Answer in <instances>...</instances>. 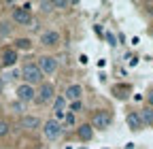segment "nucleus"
I'll use <instances>...</instances> for the list:
<instances>
[{
  "label": "nucleus",
  "instance_id": "7ed1b4c3",
  "mask_svg": "<svg viewBox=\"0 0 153 149\" xmlns=\"http://www.w3.org/2000/svg\"><path fill=\"white\" fill-rule=\"evenodd\" d=\"M43 136L49 141V143H55V141H60L62 139V134H64V126L57 121V119H47L45 124H43Z\"/></svg>",
  "mask_w": 153,
  "mask_h": 149
},
{
  "label": "nucleus",
  "instance_id": "0eeeda50",
  "mask_svg": "<svg viewBox=\"0 0 153 149\" xmlns=\"http://www.w3.org/2000/svg\"><path fill=\"white\" fill-rule=\"evenodd\" d=\"M36 64H38V68H41V72L45 74V77H51V74H55L57 68H60V62H57L55 55H41Z\"/></svg>",
  "mask_w": 153,
  "mask_h": 149
},
{
  "label": "nucleus",
  "instance_id": "a211bd4d",
  "mask_svg": "<svg viewBox=\"0 0 153 149\" xmlns=\"http://www.w3.org/2000/svg\"><path fill=\"white\" fill-rule=\"evenodd\" d=\"M66 98L64 96H55L53 98V111H55V113H64V111H66Z\"/></svg>",
  "mask_w": 153,
  "mask_h": 149
},
{
  "label": "nucleus",
  "instance_id": "f03ea898",
  "mask_svg": "<svg viewBox=\"0 0 153 149\" xmlns=\"http://www.w3.org/2000/svg\"><path fill=\"white\" fill-rule=\"evenodd\" d=\"M11 22H13V26H24V28H30V26L34 24L32 13H30V4L15 7V9L11 11Z\"/></svg>",
  "mask_w": 153,
  "mask_h": 149
},
{
  "label": "nucleus",
  "instance_id": "6ab92c4d",
  "mask_svg": "<svg viewBox=\"0 0 153 149\" xmlns=\"http://www.w3.org/2000/svg\"><path fill=\"white\" fill-rule=\"evenodd\" d=\"M68 111L74 115V113H81L83 111V100H74V102H68Z\"/></svg>",
  "mask_w": 153,
  "mask_h": 149
},
{
  "label": "nucleus",
  "instance_id": "1a4fd4ad",
  "mask_svg": "<svg viewBox=\"0 0 153 149\" xmlns=\"http://www.w3.org/2000/svg\"><path fill=\"white\" fill-rule=\"evenodd\" d=\"M60 41H62V36H60V32L57 30H45L43 34H41V39H38V43H41L43 47H57L60 45Z\"/></svg>",
  "mask_w": 153,
  "mask_h": 149
},
{
  "label": "nucleus",
  "instance_id": "b1692460",
  "mask_svg": "<svg viewBox=\"0 0 153 149\" xmlns=\"http://www.w3.org/2000/svg\"><path fill=\"white\" fill-rule=\"evenodd\" d=\"M9 107H11L13 113H24V104H22V102H17V100H15V102H11Z\"/></svg>",
  "mask_w": 153,
  "mask_h": 149
},
{
  "label": "nucleus",
  "instance_id": "5701e85b",
  "mask_svg": "<svg viewBox=\"0 0 153 149\" xmlns=\"http://www.w3.org/2000/svg\"><path fill=\"white\" fill-rule=\"evenodd\" d=\"M64 119H66L64 128H72V126H74V115L70 113V111H66V115H64Z\"/></svg>",
  "mask_w": 153,
  "mask_h": 149
},
{
  "label": "nucleus",
  "instance_id": "20e7f679",
  "mask_svg": "<svg viewBox=\"0 0 153 149\" xmlns=\"http://www.w3.org/2000/svg\"><path fill=\"white\" fill-rule=\"evenodd\" d=\"M55 98V85L51 81H43L41 85L36 87V100L38 104H47V102H53Z\"/></svg>",
  "mask_w": 153,
  "mask_h": 149
},
{
  "label": "nucleus",
  "instance_id": "ddd939ff",
  "mask_svg": "<svg viewBox=\"0 0 153 149\" xmlns=\"http://www.w3.org/2000/svg\"><path fill=\"white\" fill-rule=\"evenodd\" d=\"M76 136H79L81 141H91L94 139V128H91V124H81L79 128H76Z\"/></svg>",
  "mask_w": 153,
  "mask_h": 149
},
{
  "label": "nucleus",
  "instance_id": "9d476101",
  "mask_svg": "<svg viewBox=\"0 0 153 149\" xmlns=\"http://www.w3.org/2000/svg\"><path fill=\"white\" fill-rule=\"evenodd\" d=\"M19 60V53L13 49V47H7L2 49V53H0V66L2 68H13Z\"/></svg>",
  "mask_w": 153,
  "mask_h": 149
},
{
  "label": "nucleus",
  "instance_id": "f257e3e1",
  "mask_svg": "<svg viewBox=\"0 0 153 149\" xmlns=\"http://www.w3.org/2000/svg\"><path fill=\"white\" fill-rule=\"evenodd\" d=\"M45 81V74L41 72V68H38L36 62H26L22 66V83H28L32 87H38Z\"/></svg>",
  "mask_w": 153,
  "mask_h": 149
},
{
  "label": "nucleus",
  "instance_id": "393cba45",
  "mask_svg": "<svg viewBox=\"0 0 153 149\" xmlns=\"http://www.w3.org/2000/svg\"><path fill=\"white\" fill-rule=\"evenodd\" d=\"M147 107H151V109H153V89H149V92H147Z\"/></svg>",
  "mask_w": 153,
  "mask_h": 149
},
{
  "label": "nucleus",
  "instance_id": "423d86ee",
  "mask_svg": "<svg viewBox=\"0 0 153 149\" xmlns=\"http://www.w3.org/2000/svg\"><path fill=\"white\" fill-rule=\"evenodd\" d=\"M15 100L22 102V104H30L36 100V87L28 85V83H19L15 87Z\"/></svg>",
  "mask_w": 153,
  "mask_h": 149
},
{
  "label": "nucleus",
  "instance_id": "6e6552de",
  "mask_svg": "<svg viewBox=\"0 0 153 149\" xmlns=\"http://www.w3.org/2000/svg\"><path fill=\"white\" fill-rule=\"evenodd\" d=\"M19 126H22L26 132H36V130L43 128V121H41V117H38V115H22Z\"/></svg>",
  "mask_w": 153,
  "mask_h": 149
},
{
  "label": "nucleus",
  "instance_id": "2eb2a0df",
  "mask_svg": "<svg viewBox=\"0 0 153 149\" xmlns=\"http://www.w3.org/2000/svg\"><path fill=\"white\" fill-rule=\"evenodd\" d=\"M138 115H140V119H143L145 126H153V109H151V107L145 104V107L138 111Z\"/></svg>",
  "mask_w": 153,
  "mask_h": 149
},
{
  "label": "nucleus",
  "instance_id": "aec40b11",
  "mask_svg": "<svg viewBox=\"0 0 153 149\" xmlns=\"http://www.w3.org/2000/svg\"><path fill=\"white\" fill-rule=\"evenodd\" d=\"M9 132H11V124L7 119H0V139H4Z\"/></svg>",
  "mask_w": 153,
  "mask_h": 149
},
{
  "label": "nucleus",
  "instance_id": "a878e982",
  "mask_svg": "<svg viewBox=\"0 0 153 149\" xmlns=\"http://www.w3.org/2000/svg\"><path fill=\"white\" fill-rule=\"evenodd\" d=\"M4 87H7V79H2V77H0V94L4 92Z\"/></svg>",
  "mask_w": 153,
  "mask_h": 149
},
{
  "label": "nucleus",
  "instance_id": "f3484780",
  "mask_svg": "<svg viewBox=\"0 0 153 149\" xmlns=\"http://www.w3.org/2000/svg\"><path fill=\"white\" fill-rule=\"evenodd\" d=\"M128 92H130V85H115L113 87L115 98H119V100H126L128 98Z\"/></svg>",
  "mask_w": 153,
  "mask_h": 149
},
{
  "label": "nucleus",
  "instance_id": "4be33fe9",
  "mask_svg": "<svg viewBox=\"0 0 153 149\" xmlns=\"http://www.w3.org/2000/svg\"><path fill=\"white\" fill-rule=\"evenodd\" d=\"M70 7V2L68 0H53V9H60V11H64V9H68Z\"/></svg>",
  "mask_w": 153,
  "mask_h": 149
},
{
  "label": "nucleus",
  "instance_id": "f8f14e48",
  "mask_svg": "<svg viewBox=\"0 0 153 149\" xmlns=\"http://www.w3.org/2000/svg\"><path fill=\"white\" fill-rule=\"evenodd\" d=\"M83 85H79V83H72V85H68L66 87V92H64V98H66V102H74V100H81L83 98Z\"/></svg>",
  "mask_w": 153,
  "mask_h": 149
},
{
  "label": "nucleus",
  "instance_id": "dca6fc26",
  "mask_svg": "<svg viewBox=\"0 0 153 149\" xmlns=\"http://www.w3.org/2000/svg\"><path fill=\"white\" fill-rule=\"evenodd\" d=\"M13 22L11 19H2L0 22V39H9V36L13 34Z\"/></svg>",
  "mask_w": 153,
  "mask_h": 149
},
{
  "label": "nucleus",
  "instance_id": "412c9836",
  "mask_svg": "<svg viewBox=\"0 0 153 149\" xmlns=\"http://www.w3.org/2000/svg\"><path fill=\"white\" fill-rule=\"evenodd\" d=\"M38 9L43 13H51L53 11V0H43V2H38Z\"/></svg>",
  "mask_w": 153,
  "mask_h": 149
},
{
  "label": "nucleus",
  "instance_id": "4468645a",
  "mask_svg": "<svg viewBox=\"0 0 153 149\" xmlns=\"http://www.w3.org/2000/svg\"><path fill=\"white\" fill-rule=\"evenodd\" d=\"M13 49H15L17 53H19V51H30V49H32V41L26 39V36H24V39H15Z\"/></svg>",
  "mask_w": 153,
  "mask_h": 149
},
{
  "label": "nucleus",
  "instance_id": "9b49d317",
  "mask_svg": "<svg viewBox=\"0 0 153 149\" xmlns=\"http://www.w3.org/2000/svg\"><path fill=\"white\" fill-rule=\"evenodd\" d=\"M126 124H128V128L132 130V132H138V130L145 128V124H143V119L138 115V111H128V113H126Z\"/></svg>",
  "mask_w": 153,
  "mask_h": 149
},
{
  "label": "nucleus",
  "instance_id": "39448f33",
  "mask_svg": "<svg viewBox=\"0 0 153 149\" xmlns=\"http://www.w3.org/2000/svg\"><path fill=\"white\" fill-rule=\"evenodd\" d=\"M111 121H113V115L108 113V111H104V109H96L94 111V113H91V128L94 130H102V132H104V130L111 126Z\"/></svg>",
  "mask_w": 153,
  "mask_h": 149
}]
</instances>
